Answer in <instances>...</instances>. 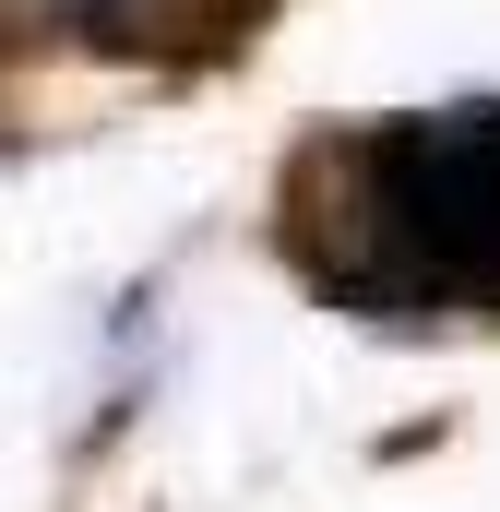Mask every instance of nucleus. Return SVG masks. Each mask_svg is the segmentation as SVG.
<instances>
[{
    "label": "nucleus",
    "instance_id": "nucleus-1",
    "mask_svg": "<svg viewBox=\"0 0 500 512\" xmlns=\"http://www.w3.org/2000/svg\"><path fill=\"white\" fill-rule=\"evenodd\" d=\"M298 251L334 298L500 310V96L334 131L298 167Z\"/></svg>",
    "mask_w": 500,
    "mask_h": 512
}]
</instances>
